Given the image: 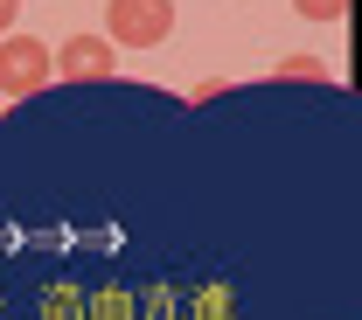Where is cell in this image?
Listing matches in <instances>:
<instances>
[{
    "mask_svg": "<svg viewBox=\"0 0 362 320\" xmlns=\"http://www.w3.org/2000/svg\"><path fill=\"white\" fill-rule=\"evenodd\" d=\"M105 35H112V49H160L175 35V0H112Z\"/></svg>",
    "mask_w": 362,
    "mask_h": 320,
    "instance_id": "cell-1",
    "label": "cell"
},
{
    "mask_svg": "<svg viewBox=\"0 0 362 320\" xmlns=\"http://www.w3.org/2000/svg\"><path fill=\"white\" fill-rule=\"evenodd\" d=\"M56 77V56L35 35H0V97H35Z\"/></svg>",
    "mask_w": 362,
    "mask_h": 320,
    "instance_id": "cell-2",
    "label": "cell"
},
{
    "mask_svg": "<svg viewBox=\"0 0 362 320\" xmlns=\"http://www.w3.org/2000/svg\"><path fill=\"white\" fill-rule=\"evenodd\" d=\"M112 70H119L112 35H70V42L56 49V77H70V84H98V77H112Z\"/></svg>",
    "mask_w": 362,
    "mask_h": 320,
    "instance_id": "cell-3",
    "label": "cell"
},
{
    "mask_svg": "<svg viewBox=\"0 0 362 320\" xmlns=\"http://www.w3.org/2000/svg\"><path fill=\"white\" fill-rule=\"evenodd\" d=\"M293 7H300L307 21H341V14H349V0H293Z\"/></svg>",
    "mask_w": 362,
    "mask_h": 320,
    "instance_id": "cell-4",
    "label": "cell"
},
{
    "mask_svg": "<svg viewBox=\"0 0 362 320\" xmlns=\"http://www.w3.org/2000/svg\"><path fill=\"white\" fill-rule=\"evenodd\" d=\"M279 77H327V63H320V56H286Z\"/></svg>",
    "mask_w": 362,
    "mask_h": 320,
    "instance_id": "cell-5",
    "label": "cell"
},
{
    "mask_svg": "<svg viewBox=\"0 0 362 320\" xmlns=\"http://www.w3.org/2000/svg\"><path fill=\"white\" fill-rule=\"evenodd\" d=\"M14 14H21V0H0V35H14Z\"/></svg>",
    "mask_w": 362,
    "mask_h": 320,
    "instance_id": "cell-6",
    "label": "cell"
}]
</instances>
